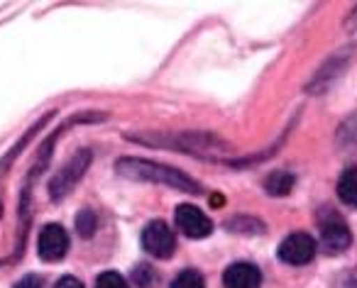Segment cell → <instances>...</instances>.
Masks as SVG:
<instances>
[{"label":"cell","instance_id":"obj_1","mask_svg":"<svg viewBox=\"0 0 357 288\" xmlns=\"http://www.w3.org/2000/svg\"><path fill=\"white\" fill-rule=\"evenodd\" d=\"M120 176L125 179H135V181H152V184H164V186H172L176 191H184V193H199L201 186L199 181H194L191 176H186L184 171L172 169V166H164V164H154V161L147 159H120L115 164Z\"/></svg>","mask_w":357,"mask_h":288},{"label":"cell","instance_id":"obj_2","mask_svg":"<svg viewBox=\"0 0 357 288\" xmlns=\"http://www.w3.org/2000/svg\"><path fill=\"white\" fill-rule=\"evenodd\" d=\"M89 164H91V152L89 150H81L79 154L71 157V159L64 164V169H59V174H56L54 179L50 181V195H52V200L66 198V195L71 193V189H74V186L79 184L81 176L86 174Z\"/></svg>","mask_w":357,"mask_h":288},{"label":"cell","instance_id":"obj_3","mask_svg":"<svg viewBox=\"0 0 357 288\" xmlns=\"http://www.w3.org/2000/svg\"><path fill=\"white\" fill-rule=\"evenodd\" d=\"M174 223H176L178 232L191 239L208 237V234L213 232V223L208 220V215L191 203L176 205V210H174Z\"/></svg>","mask_w":357,"mask_h":288},{"label":"cell","instance_id":"obj_4","mask_svg":"<svg viewBox=\"0 0 357 288\" xmlns=\"http://www.w3.org/2000/svg\"><path fill=\"white\" fill-rule=\"evenodd\" d=\"M142 247L147 254L157 259H169L176 249V237H174L172 227L162 220H154L142 230Z\"/></svg>","mask_w":357,"mask_h":288},{"label":"cell","instance_id":"obj_5","mask_svg":"<svg viewBox=\"0 0 357 288\" xmlns=\"http://www.w3.org/2000/svg\"><path fill=\"white\" fill-rule=\"evenodd\" d=\"M69 252V234L61 225L50 223L42 227L40 239H37V254L45 262H59Z\"/></svg>","mask_w":357,"mask_h":288},{"label":"cell","instance_id":"obj_6","mask_svg":"<svg viewBox=\"0 0 357 288\" xmlns=\"http://www.w3.org/2000/svg\"><path fill=\"white\" fill-rule=\"evenodd\" d=\"M279 259L284 264H291V266H301V264H308L313 257H316V242H313L311 234L306 232H294L279 244Z\"/></svg>","mask_w":357,"mask_h":288},{"label":"cell","instance_id":"obj_7","mask_svg":"<svg viewBox=\"0 0 357 288\" xmlns=\"http://www.w3.org/2000/svg\"><path fill=\"white\" fill-rule=\"evenodd\" d=\"M321 242L331 254L345 252L352 242V234H350V230H347L345 220L337 218V215H328V218H323L321 220Z\"/></svg>","mask_w":357,"mask_h":288},{"label":"cell","instance_id":"obj_8","mask_svg":"<svg viewBox=\"0 0 357 288\" xmlns=\"http://www.w3.org/2000/svg\"><path fill=\"white\" fill-rule=\"evenodd\" d=\"M225 288H259L262 286V271L250 262L230 264L223 273Z\"/></svg>","mask_w":357,"mask_h":288},{"label":"cell","instance_id":"obj_9","mask_svg":"<svg viewBox=\"0 0 357 288\" xmlns=\"http://www.w3.org/2000/svg\"><path fill=\"white\" fill-rule=\"evenodd\" d=\"M337 198L345 205L357 208V166L347 169L345 174L340 176V181H337Z\"/></svg>","mask_w":357,"mask_h":288},{"label":"cell","instance_id":"obj_10","mask_svg":"<svg viewBox=\"0 0 357 288\" xmlns=\"http://www.w3.org/2000/svg\"><path fill=\"white\" fill-rule=\"evenodd\" d=\"M294 184H296V179H294L291 171H274V174H269L267 179H264V189H267L269 195L291 193Z\"/></svg>","mask_w":357,"mask_h":288},{"label":"cell","instance_id":"obj_11","mask_svg":"<svg viewBox=\"0 0 357 288\" xmlns=\"http://www.w3.org/2000/svg\"><path fill=\"white\" fill-rule=\"evenodd\" d=\"M172 288H206V281L196 269H186L172 281Z\"/></svg>","mask_w":357,"mask_h":288},{"label":"cell","instance_id":"obj_12","mask_svg":"<svg viewBox=\"0 0 357 288\" xmlns=\"http://www.w3.org/2000/svg\"><path fill=\"white\" fill-rule=\"evenodd\" d=\"M96 215H93V210H89V208H84L79 215H76V232L81 234V237H93V232H96Z\"/></svg>","mask_w":357,"mask_h":288},{"label":"cell","instance_id":"obj_13","mask_svg":"<svg viewBox=\"0 0 357 288\" xmlns=\"http://www.w3.org/2000/svg\"><path fill=\"white\" fill-rule=\"evenodd\" d=\"M96 288H128V283L118 271H103L96 278Z\"/></svg>","mask_w":357,"mask_h":288},{"label":"cell","instance_id":"obj_14","mask_svg":"<svg viewBox=\"0 0 357 288\" xmlns=\"http://www.w3.org/2000/svg\"><path fill=\"white\" fill-rule=\"evenodd\" d=\"M132 278L137 281L139 288H149V283H152V278H154V271L147 266V264H139V266L132 271Z\"/></svg>","mask_w":357,"mask_h":288},{"label":"cell","instance_id":"obj_15","mask_svg":"<svg viewBox=\"0 0 357 288\" xmlns=\"http://www.w3.org/2000/svg\"><path fill=\"white\" fill-rule=\"evenodd\" d=\"M15 288H42V278L35 276V273H27L25 278L15 283Z\"/></svg>","mask_w":357,"mask_h":288},{"label":"cell","instance_id":"obj_16","mask_svg":"<svg viewBox=\"0 0 357 288\" xmlns=\"http://www.w3.org/2000/svg\"><path fill=\"white\" fill-rule=\"evenodd\" d=\"M54 288H84V283H81L79 278H74V276H64V278H59V281H56Z\"/></svg>","mask_w":357,"mask_h":288}]
</instances>
